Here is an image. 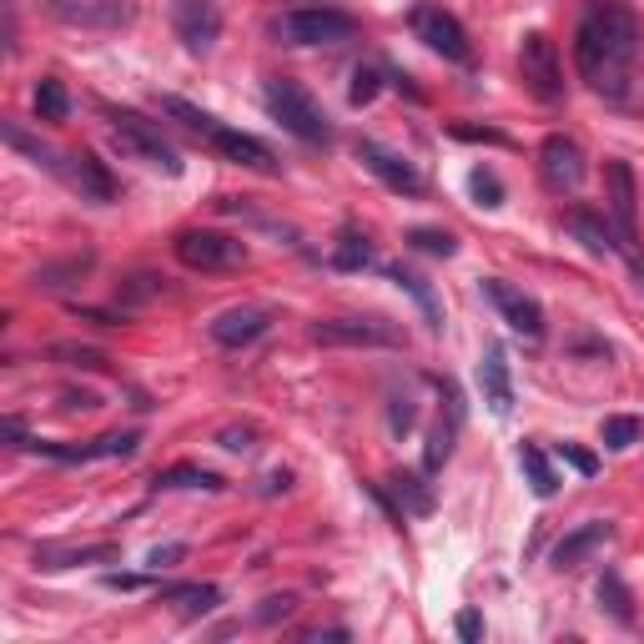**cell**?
<instances>
[{"label":"cell","mask_w":644,"mask_h":644,"mask_svg":"<svg viewBox=\"0 0 644 644\" xmlns=\"http://www.w3.org/2000/svg\"><path fill=\"white\" fill-rule=\"evenodd\" d=\"M267 111L283 121L297 142H307V146H328L333 142V126H328V116H323V106H317V101L307 96L293 76L267 81Z\"/></svg>","instance_id":"2"},{"label":"cell","mask_w":644,"mask_h":644,"mask_svg":"<svg viewBox=\"0 0 644 644\" xmlns=\"http://www.w3.org/2000/svg\"><path fill=\"white\" fill-rule=\"evenodd\" d=\"M293 610H297L293 594H273V600H263L257 610H252V620H257V624H277V620H293Z\"/></svg>","instance_id":"41"},{"label":"cell","mask_w":644,"mask_h":644,"mask_svg":"<svg viewBox=\"0 0 644 644\" xmlns=\"http://www.w3.org/2000/svg\"><path fill=\"white\" fill-rule=\"evenodd\" d=\"M483 293H489V303L499 307L503 323H509L513 333H524V338H544V307H539L529 293H519L513 283H499V277H489Z\"/></svg>","instance_id":"13"},{"label":"cell","mask_w":644,"mask_h":644,"mask_svg":"<svg viewBox=\"0 0 644 644\" xmlns=\"http://www.w3.org/2000/svg\"><path fill=\"white\" fill-rule=\"evenodd\" d=\"M273 35L283 45H348L358 41V21L348 11H333V6H307V11L277 16Z\"/></svg>","instance_id":"4"},{"label":"cell","mask_w":644,"mask_h":644,"mask_svg":"<svg viewBox=\"0 0 644 644\" xmlns=\"http://www.w3.org/2000/svg\"><path fill=\"white\" fill-rule=\"evenodd\" d=\"M519 469H524L529 489H534L539 499H554V493H559V473H554V463L544 459V448H534V443L519 448Z\"/></svg>","instance_id":"24"},{"label":"cell","mask_w":644,"mask_h":644,"mask_svg":"<svg viewBox=\"0 0 644 644\" xmlns=\"http://www.w3.org/2000/svg\"><path fill=\"white\" fill-rule=\"evenodd\" d=\"M176 247V263L192 267V273H237L247 263V247L227 232H207V227H192L172 242Z\"/></svg>","instance_id":"6"},{"label":"cell","mask_w":644,"mask_h":644,"mask_svg":"<svg viewBox=\"0 0 644 644\" xmlns=\"http://www.w3.org/2000/svg\"><path fill=\"white\" fill-rule=\"evenodd\" d=\"M111 136H116L121 152L136 156V162H146L152 172L182 176V156H176V146L166 142L162 126H156V121H146L142 111H111Z\"/></svg>","instance_id":"3"},{"label":"cell","mask_w":644,"mask_h":644,"mask_svg":"<svg viewBox=\"0 0 644 644\" xmlns=\"http://www.w3.org/2000/svg\"><path fill=\"white\" fill-rule=\"evenodd\" d=\"M413 35L433 55L453 61V67H469L473 61V41H469V31H463V21L453 11H443V6H433V0H423L413 11Z\"/></svg>","instance_id":"7"},{"label":"cell","mask_w":644,"mask_h":644,"mask_svg":"<svg viewBox=\"0 0 644 644\" xmlns=\"http://www.w3.org/2000/svg\"><path fill=\"white\" fill-rule=\"evenodd\" d=\"M116 544H45L35 549V564L41 569H71V564H106L116 559Z\"/></svg>","instance_id":"22"},{"label":"cell","mask_w":644,"mask_h":644,"mask_svg":"<svg viewBox=\"0 0 644 644\" xmlns=\"http://www.w3.org/2000/svg\"><path fill=\"white\" fill-rule=\"evenodd\" d=\"M156 106H162V116H172L176 126H186V132L202 136V142L217 132V116H212V111H202V106H192V101H182V96H162Z\"/></svg>","instance_id":"25"},{"label":"cell","mask_w":644,"mask_h":644,"mask_svg":"<svg viewBox=\"0 0 644 644\" xmlns=\"http://www.w3.org/2000/svg\"><path fill=\"white\" fill-rule=\"evenodd\" d=\"M96 267V252H71V257H55V263H41L31 273V287L41 293H67V287H81Z\"/></svg>","instance_id":"21"},{"label":"cell","mask_w":644,"mask_h":644,"mask_svg":"<svg viewBox=\"0 0 644 644\" xmlns=\"http://www.w3.org/2000/svg\"><path fill=\"white\" fill-rule=\"evenodd\" d=\"M358 162L368 166V172L378 176V182L388 186V192H398V197H418V192H423V176H418V166L408 162V156L388 152V146L358 142Z\"/></svg>","instance_id":"12"},{"label":"cell","mask_w":644,"mask_h":644,"mask_svg":"<svg viewBox=\"0 0 644 644\" xmlns=\"http://www.w3.org/2000/svg\"><path fill=\"white\" fill-rule=\"evenodd\" d=\"M604 176H610V212H614V227H620V247L634 257V172L630 162H610Z\"/></svg>","instance_id":"20"},{"label":"cell","mask_w":644,"mask_h":644,"mask_svg":"<svg viewBox=\"0 0 644 644\" xmlns=\"http://www.w3.org/2000/svg\"><path fill=\"white\" fill-rule=\"evenodd\" d=\"M519 76H524V86L534 91L539 101H549V106L564 101V67H559V51L544 31L524 35V45H519Z\"/></svg>","instance_id":"8"},{"label":"cell","mask_w":644,"mask_h":644,"mask_svg":"<svg viewBox=\"0 0 644 644\" xmlns=\"http://www.w3.org/2000/svg\"><path fill=\"white\" fill-rule=\"evenodd\" d=\"M469 192H473V197H479V207H503V182L489 172V166H473Z\"/></svg>","instance_id":"39"},{"label":"cell","mask_w":644,"mask_h":644,"mask_svg":"<svg viewBox=\"0 0 644 644\" xmlns=\"http://www.w3.org/2000/svg\"><path fill=\"white\" fill-rule=\"evenodd\" d=\"M35 116L41 121H67L71 116V96H67V86H61V81L55 76H41L35 81Z\"/></svg>","instance_id":"29"},{"label":"cell","mask_w":644,"mask_h":644,"mask_svg":"<svg viewBox=\"0 0 644 644\" xmlns=\"http://www.w3.org/2000/svg\"><path fill=\"white\" fill-rule=\"evenodd\" d=\"M45 11L71 31H121L136 21V0H45Z\"/></svg>","instance_id":"9"},{"label":"cell","mask_w":644,"mask_h":644,"mask_svg":"<svg viewBox=\"0 0 644 644\" xmlns=\"http://www.w3.org/2000/svg\"><path fill=\"white\" fill-rule=\"evenodd\" d=\"M413 423H418V398L413 393H393V398H388V433L403 438V433H413Z\"/></svg>","instance_id":"37"},{"label":"cell","mask_w":644,"mask_h":644,"mask_svg":"<svg viewBox=\"0 0 644 644\" xmlns=\"http://www.w3.org/2000/svg\"><path fill=\"white\" fill-rule=\"evenodd\" d=\"M600 438H604L610 453H624V448H634L644 438V423H640V418H630V413H614V418H604V423H600Z\"/></svg>","instance_id":"31"},{"label":"cell","mask_w":644,"mask_h":644,"mask_svg":"<svg viewBox=\"0 0 644 644\" xmlns=\"http://www.w3.org/2000/svg\"><path fill=\"white\" fill-rule=\"evenodd\" d=\"M186 559V544H162V549H152V559L146 564L152 569H172V564H182Z\"/></svg>","instance_id":"45"},{"label":"cell","mask_w":644,"mask_h":644,"mask_svg":"<svg viewBox=\"0 0 644 644\" xmlns=\"http://www.w3.org/2000/svg\"><path fill=\"white\" fill-rule=\"evenodd\" d=\"M317 348H403L408 333L388 317H323L313 323Z\"/></svg>","instance_id":"5"},{"label":"cell","mask_w":644,"mask_h":644,"mask_svg":"<svg viewBox=\"0 0 644 644\" xmlns=\"http://www.w3.org/2000/svg\"><path fill=\"white\" fill-rule=\"evenodd\" d=\"M393 283L403 287V293H413V297H418V307H423V317H428V323H433V328H438V323H443V317H438V297H433V287H428L423 277H418V273H408V267H393Z\"/></svg>","instance_id":"33"},{"label":"cell","mask_w":644,"mask_h":644,"mask_svg":"<svg viewBox=\"0 0 644 644\" xmlns=\"http://www.w3.org/2000/svg\"><path fill=\"white\" fill-rule=\"evenodd\" d=\"M453 630H459V640H483V620H479V610H463L459 620H453Z\"/></svg>","instance_id":"44"},{"label":"cell","mask_w":644,"mask_h":644,"mask_svg":"<svg viewBox=\"0 0 644 644\" xmlns=\"http://www.w3.org/2000/svg\"><path fill=\"white\" fill-rule=\"evenodd\" d=\"M614 539V524H604V519H590V524H579L574 534H564L554 544V569H579L590 564L594 554H604V544Z\"/></svg>","instance_id":"19"},{"label":"cell","mask_w":644,"mask_h":644,"mask_svg":"<svg viewBox=\"0 0 644 644\" xmlns=\"http://www.w3.org/2000/svg\"><path fill=\"white\" fill-rule=\"evenodd\" d=\"M539 176H544L549 192H579L584 186L590 162H584L574 136H544V146H539Z\"/></svg>","instance_id":"11"},{"label":"cell","mask_w":644,"mask_h":644,"mask_svg":"<svg viewBox=\"0 0 644 644\" xmlns=\"http://www.w3.org/2000/svg\"><path fill=\"white\" fill-rule=\"evenodd\" d=\"M644 55V21L624 0H594L574 35L579 76L590 81L600 96L620 101L630 91V76Z\"/></svg>","instance_id":"1"},{"label":"cell","mask_w":644,"mask_h":644,"mask_svg":"<svg viewBox=\"0 0 644 644\" xmlns=\"http://www.w3.org/2000/svg\"><path fill=\"white\" fill-rule=\"evenodd\" d=\"M207 146H212L217 156H227L232 166H247V172H267V176L277 172L273 146L257 142V136H247V132H237V126H222V121H217V132L207 136Z\"/></svg>","instance_id":"14"},{"label":"cell","mask_w":644,"mask_h":644,"mask_svg":"<svg viewBox=\"0 0 644 644\" xmlns=\"http://www.w3.org/2000/svg\"><path fill=\"white\" fill-rule=\"evenodd\" d=\"M408 247L428 252V257H453L459 242H453V232H443V227H413L408 232Z\"/></svg>","instance_id":"34"},{"label":"cell","mask_w":644,"mask_h":644,"mask_svg":"<svg viewBox=\"0 0 644 644\" xmlns=\"http://www.w3.org/2000/svg\"><path fill=\"white\" fill-rule=\"evenodd\" d=\"M559 453H564V463H569V469H574V473H584V479H594V473H600V459H594L590 448L564 443V448H559Z\"/></svg>","instance_id":"43"},{"label":"cell","mask_w":644,"mask_h":644,"mask_svg":"<svg viewBox=\"0 0 644 644\" xmlns=\"http://www.w3.org/2000/svg\"><path fill=\"white\" fill-rule=\"evenodd\" d=\"M600 604H604V610H610L620 624H634L630 590H624V584H620V574H604V579H600Z\"/></svg>","instance_id":"35"},{"label":"cell","mask_w":644,"mask_h":644,"mask_svg":"<svg viewBox=\"0 0 644 644\" xmlns=\"http://www.w3.org/2000/svg\"><path fill=\"white\" fill-rule=\"evenodd\" d=\"M378 91H382V71H378V67H358V71H352V86H348V101H352V106H368V101L378 96Z\"/></svg>","instance_id":"40"},{"label":"cell","mask_w":644,"mask_h":644,"mask_svg":"<svg viewBox=\"0 0 644 644\" xmlns=\"http://www.w3.org/2000/svg\"><path fill=\"white\" fill-rule=\"evenodd\" d=\"M162 293H166V277H156V273H136L121 283V303H152Z\"/></svg>","instance_id":"38"},{"label":"cell","mask_w":644,"mask_h":644,"mask_svg":"<svg viewBox=\"0 0 644 644\" xmlns=\"http://www.w3.org/2000/svg\"><path fill=\"white\" fill-rule=\"evenodd\" d=\"M6 142H11V146H16V152H21V156H31L35 166H45V172H55V176H61V166H67V156H55V152H51V146H45V142H35V136L25 132L21 121H6Z\"/></svg>","instance_id":"27"},{"label":"cell","mask_w":644,"mask_h":644,"mask_svg":"<svg viewBox=\"0 0 644 644\" xmlns=\"http://www.w3.org/2000/svg\"><path fill=\"white\" fill-rule=\"evenodd\" d=\"M162 600L182 604L186 620H197V614L217 610V604H222V590H217V584H172V590H162Z\"/></svg>","instance_id":"26"},{"label":"cell","mask_w":644,"mask_h":644,"mask_svg":"<svg viewBox=\"0 0 644 644\" xmlns=\"http://www.w3.org/2000/svg\"><path fill=\"white\" fill-rule=\"evenodd\" d=\"M172 31L192 55H207L222 35V6L217 0H172Z\"/></svg>","instance_id":"10"},{"label":"cell","mask_w":644,"mask_h":644,"mask_svg":"<svg viewBox=\"0 0 644 644\" xmlns=\"http://www.w3.org/2000/svg\"><path fill=\"white\" fill-rule=\"evenodd\" d=\"M564 227L574 232V237L584 242V247H590L594 257H604V252H624V247H620V232L604 227V217H590V212H569Z\"/></svg>","instance_id":"23"},{"label":"cell","mask_w":644,"mask_h":644,"mask_svg":"<svg viewBox=\"0 0 644 644\" xmlns=\"http://www.w3.org/2000/svg\"><path fill=\"white\" fill-rule=\"evenodd\" d=\"M51 358L71 362V368H86V372H101V368H106V362H111L101 348H81V343H55V348H51Z\"/></svg>","instance_id":"36"},{"label":"cell","mask_w":644,"mask_h":644,"mask_svg":"<svg viewBox=\"0 0 644 644\" xmlns=\"http://www.w3.org/2000/svg\"><path fill=\"white\" fill-rule=\"evenodd\" d=\"M368 263H372L368 237H358V232H343L338 247H333V267H338V273H358V267H368Z\"/></svg>","instance_id":"32"},{"label":"cell","mask_w":644,"mask_h":644,"mask_svg":"<svg viewBox=\"0 0 644 644\" xmlns=\"http://www.w3.org/2000/svg\"><path fill=\"white\" fill-rule=\"evenodd\" d=\"M156 489H207V493H222L227 479L212 469H192V463H176V469L156 473Z\"/></svg>","instance_id":"28"},{"label":"cell","mask_w":644,"mask_h":644,"mask_svg":"<svg viewBox=\"0 0 644 644\" xmlns=\"http://www.w3.org/2000/svg\"><path fill=\"white\" fill-rule=\"evenodd\" d=\"M273 328V307H227V313L212 317V338L222 343V348H247V343H257L263 333Z\"/></svg>","instance_id":"17"},{"label":"cell","mask_w":644,"mask_h":644,"mask_svg":"<svg viewBox=\"0 0 644 644\" xmlns=\"http://www.w3.org/2000/svg\"><path fill=\"white\" fill-rule=\"evenodd\" d=\"M61 182L76 186L81 202H96V207H111V202H116V182H111L106 162H96L91 152H71L67 166H61Z\"/></svg>","instance_id":"15"},{"label":"cell","mask_w":644,"mask_h":644,"mask_svg":"<svg viewBox=\"0 0 644 644\" xmlns=\"http://www.w3.org/2000/svg\"><path fill=\"white\" fill-rule=\"evenodd\" d=\"M479 388H483V403L493 408L499 418L513 413V378H509V352L499 343H489L479 358Z\"/></svg>","instance_id":"18"},{"label":"cell","mask_w":644,"mask_h":644,"mask_svg":"<svg viewBox=\"0 0 644 644\" xmlns=\"http://www.w3.org/2000/svg\"><path fill=\"white\" fill-rule=\"evenodd\" d=\"M257 438H263L257 428L242 423V428H222L217 443H222V448H232V453H252V448H257Z\"/></svg>","instance_id":"42"},{"label":"cell","mask_w":644,"mask_h":644,"mask_svg":"<svg viewBox=\"0 0 644 644\" xmlns=\"http://www.w3.org/2000/svg\"><path fill=\"white\" fill-rule=\"evenodd\" d=\"M388 489L398 493L403 513H433V493H428V483L418 479V473H393V479H388Z\"/></svg>","instance_id":"30"},{"label":"cell","mask_w":644,"mask_h":644,"mask_svg":"<svg viewBox=\"0 0 644 644\" xmlns=\"http://www.w3.org/2000/svg\"><path fill=\"white\" fill-rule=\"evenodd\" d=\"M443 388V418L428 428V448H423V473H438L448 459H453V438H459L463 423V403H459V388L453 382H438Z\"/></svg>","instance_id":"16"}]
</instances>
